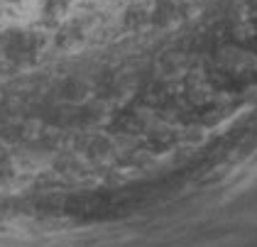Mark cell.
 Segmentation results:
<instances>
[{"instance_id":"cell-1","label":"cell","mask_w":257,"mask_h":247,"mask_svg":"<svg viewBox=\"0 0 257 247\" xmlns=\"http://www.w3.org/2000/svg\"><path fill=\"white\" fill-rule=\"evenodd\" d=\"M10 176H13V174H10ZM0 179H8V176H0Z\"/></svg>"}]
</instances>
